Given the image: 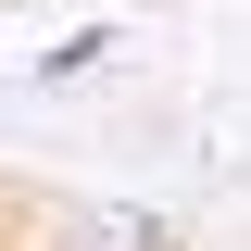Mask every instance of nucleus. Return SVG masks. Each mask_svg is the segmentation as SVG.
<instances>
[{"label":"nucleus","mask_w":251,"mask_h":251,"mask_svg":"<svg viewBox=\"0 0 251 251\" xmlns=\"http://www.w3.org/2000/svg\"><path fill=\"white\" fill-rule=\"evenodd\" d=\"M50 251H75V239H50Z\"/></svg>","instance_id":"f03ea898"},{"label":"nucleus","mask_w":251,"mask_h":251,"mask_svg":"<svg viewBox=\"0 0 251 251\" xmlns=\"http://www.w3.org/2000/svg\"><path fill=\"white\" fill-rule=\"evenodd\" d=\"M100 50H113V25H63V38H50V50H38V75H50V88H63V75H88V63H100Z\"/></svg>","instance_id":"f257e3e1"}]
</instances>
